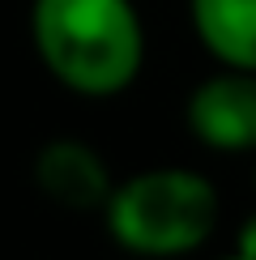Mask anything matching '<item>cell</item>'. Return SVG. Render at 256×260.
<instances>
[{"label": "cell", "instance_id": "cell-1", "mask_svg": "<svg viewBox=\"0 0 256 260\" xmlns=\"http://www.w3.org/2000/svg\"><path fill=\"white\" fill-rule=\"evenodd\" d=\"M30 43L60 90L120 99L145 69V21L137 0H30Z\"/></svg>", "mask_w": 256, "mask_h": 260}, {"label": "cell", "instance_id": "cell-2", "mask_svg": "<svg viewBox=\"0 0 256 260\" xmlns=\"http://www.w3.org/2000/svg\"><path fill=\"white\" fill-rule=\"evenodd\" d=\"M222 222V197L197 167H145L115 179L103 226L137 260H175L201 252Z\"/></svg>", "mask_w": 256, "mask_h": 260}, {"label": "cell", "instance_id": "cell-3", "mask_svg": "<svg viewBox=\"0 0 256 260\" xmlns=\"http://www.w3.org/2000/svg\"><path fill=\"white\" fill-rule=\"evenodd\" d=\"M184 128L213 154H256V73L218 64L201 77L184 99Z\"/></svg>", "mask_w": 256, "mask_h": 260}, {"label": "cell", "instance_id": "cell-4", "mask_svg": "<svg viewBox=\"0 0 256 260\" xmlns=\"http://www.w3.org/2000/svg\"><path fill=\"white\" fill-rule=\"evenodd\" d=\"M30 183L47 205H56L64 213H103L115 188V175L107 167L103 149H94L90 141L51 137L30 158Z\"/></svg>", "mask_w": 256, "mask_h": 260}, {"label": "cell", "instance_id": "cell-5", "mask_svg": "<svg viewBox=\"0 0 256 260\" xmlns=\"http://www.w3.org/2000/svg\"><path fill=\"white\" fill-rule=\"evenodd\" d=\"M188 26L213 64L256 73V0H188Z\"/></svg>", "mask_w": 256, "mask_h": 260}, {"label": "cell", "instance_id": "cell-6", "mask_svg": "<svg viewBox=\"0 0 256 260\" xmlns=\"http://www.w3.org/2000/svg\"><path fill=\"white\" fill-rule=\"evenodd\" d=\"M235 252H239V256H252V260H256V213H252V218L239 226V235H235Z\"/></svg>", "mask_w": 256, "mask_h": 260}, {"label": "cell", "instance_id": "cell-7", "mask_svg": "<svg viewBox=\"0 0 256 260\" xmlns=\"http://www.w3.org/2000/svg\"><path fill=\"white\" fill-rule=\"evenodd\" d=\"M218 260H252V256H239V252H231V256H218Z\"/></svg>", "mask_w": 256, "mask_h": 260}, {"label": "cell", "instance_id": "cell-8", "mask_svg": "<svg viewBox=\"0 0 256 260\" xmlns=\"http://www.w3.org/2000/svg\"><path fill=\"white\" fill-rule=\"evenodd\" d=\"M252 192H256V167H252Z\"/></svg>", "mask_w": 256, "mask_h": 260}]
</instances>
